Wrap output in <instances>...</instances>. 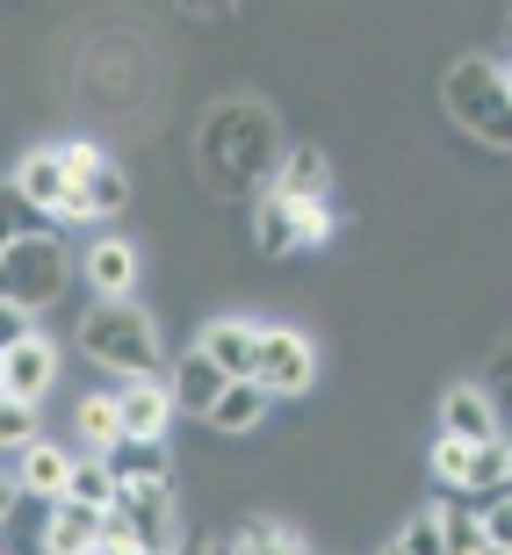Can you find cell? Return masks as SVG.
Returning <instances> with one entry per match:
<instances>
[{
	"mask_svg": "<svg viewBox=\"0 0 512 555\" xmlns=\"http://www.w3.org/2000/svg\"><path fill=\"white\" fill-rule=\"evenodd\" d=\"M73 426H80V448L108 454L116 440H124V412H116V390H87L80 404H73Z\"/></svg>",
	"mask_w": 512,
	"mask_h": 555,
	"instance_id": "19",
	"label": "cell"
},
{
	"mask_svg": "<svg viewBox=\"0 0 512 555\" xmlns=\"http://www.w3.org/2000/svg\"><path fill=\"white\" fill-rule=\"evenodd\" d=\"M59 513H51V527H43V548L51 555H94L102 548V513L94 505H73V498H51Z\"/></svg>",
	"mask_w": 512,
	"mask_h": 555,
	"instance_id": "16",
	"label": "cell"
},
{
	"mask_svg": "<svg viewBox=\"0 0 512 555\" xmlns=\"http://www.w3.org/2000/svg\"><path fill=\"white\" fill-rule=\"evenodd\" d=\"M116 491H124L116 462L87 448V454H73V469H65V491H59V498H73V505H94V513H108V505H116Z\"/></svg>",
	"mask_w": 512,
	"mask_h": 555,
	"instance_id": "17",
	"label": "cell"
},
{
	"mask_svg": "<svg viewBox=\"0 0 512 555\" xmlns=\"http://www.w3.org/2000/svg\"><path fill=\"white\" fill-rule=\"evenodd\" d=\"M253 375H260L267 397H310V383H318V347H310V332H296V325H260Z\"/></svg>",
	"mask_w": 512,
	"mask_h": 555,
	"instance_id": "6",
	"label": "cell"
},
{
	"mask_svg": "<svg viewBox=\"0 0 512 555\" xmlns=\"http://www.w3.org/2000/svg\"><path fill=\"white\" fill-rule=\"evenodd\" d=\"M231 548H239V555H304V534H296V527H282V519H253Z\"/></svg>",
	"mask_w": 512,
	"mask_h": 555,
	"instance_id": "25",
	"label": "cell"
},
{
	"mask_svg": "<svg viewBox=\"0 0 512 555\" xmlns=\"http://www.w3.org/2000/svg\"><path fill=\"white\" fill-rule=\"evenodd\" d=\"M267 404H274V397L260 390V375H231L225 390H217V404L203 412V426H209V433H231V440H239V433H253V426L267 418Z\"/></svg>",
	"mask_w": 512,
	"mask_h": 555,
	"instance_id": "13",
	"label": "cell"
},
{
	"mask_svg": "<svg viewBox=\"0 0 512 555\" xmlns=\"http://www.w3.org/2000/svg\"><path fill=\"white\" fill-rule=\"evenodd\" d=\"M29 224H37V209L22 203V188H15V181H0V246H8L15 231H29Z\"/></svg>",
	"mask_w": 512,
	"mask_h": 555,
	"instance_id": "29",
	"label": "cell"
},
{
	"mask_svg": "<svg viewBox=\"0 0 512 555\" xmlns=\"http://www.w3.org/2000/svg\"><path fill=\"white\" fill-rule=\"evenodd\" d=\"M8 181L22 188V203L37 209V217H59V203H65V188H73V173H65L59 144H43V152H22V166L8 173Z\"/></svg>",
	"mask_w": 512,
	"mask_h": 555,
	"instance_id": "11",
	"label": "cell"
},
{
	"mask_svg": "<svg viewBox=\"0 0 512 555\" xmlns=\"http://www.w3.org/2000/svg\"><path fill=\"white\" fill-rule=\"evenodd\" d=\"M433 476H440L448 491H470V476H476V440H455V433H440V440H433Z\"/></svg>",
	"mask_w": 512,
	"mask_h": 555,
	"instance_id": "24",
	"label": "cell"
},
{
	"mask_svg": "<svg viewBox=\"0 0 512 555\" xmlns=\"http://www.w3.org/2000/svg\"><path fill=\"white\" fill-rule=\"evenodd\" d=\"M448 513L455 505H426V513H411L397 534H389V548L397 555H440L448 548Z\"/></svg>",
	"mask_w": 512,
	"mask_h": 555,
	"instance_id": "21",
	"label": "cell"
},
{
	"mask_svg": "<svg viewBox=\"0 0 512 555\" xmlns=\"http://www.w3.org/2000/svg\"><path fill=\"white\" fill-rule=\"evenodd\" d=\"M0 390H8V383H0Z\"/></svg>",
	"mask_w": 512,
	"mask_h": 555,
	"instance_id": "38",
	"label": "cell"
},
{
	"mask_svg": "<svg viewBox=\"0 0 512 555\" xmlns=\"http://www.w3.org/2000/svg\"><path fill=\"white\" fill-rule=\"evenodd\" d=\"M484 541H491V555H512V483H498V491H484Z\"/></svg>",
	"mask_w": 512,
	"mask_h": 555,
	"instance_id": "27",
	"label": "cell"
},
{
	"mask_svg": "<svg viewBox=\"0 0 512 555\" xmlns=\"http://www.w3.org/2000/svg\"><path fill=\"white\" fill-rule=\"evenodd\" d=\"M505 483H512V433H505Z\"/></svg>",
	"mask_w": 512,
	"mask_h": 555,
	"instance_id": "36",
	"label": "cell"
},
{
	"mask_svg": "<svg viewBox=\"0 0 512 555\" xmlns=\"http://www.w3.org/2000/svg\"><path fill=\"white\" fill-rule=\"evenodd\" d=\"M225 383H231V375L217 369L203 347H188V353H174V383H166V390H174V412H181V418H203Z\"/></svg>",
	"mask_w": 512,
	"mask_h": 555,
	"instance_id": "12",
	"label": "cell"
},
{
	"mask_svg": "<svg viewBox=\"0 0 512 555\" xmlns=\"http://www.w3.org/2000/svg\"><path fill=\"white\" fill-rule=\"evenodd\" d=\"M80 274H87V288H94V296H138L144 253L130 246V238H94V246H87V260H80Z\"/></svg>",
	"mask_w": 512,
	"mask_h": 555,
	"instance_id": "10",
	"label": "cell"
},
{
	"mask_svg": "<svg viewBox=\"0 0 512 555\" xmlns=\"http://www.w3.org/2000/svg\"><path fill=\"white\" fill-rule=\"evenodd\" d=\"M448 548H455V555H491V541H484V519H476V513H448Z\"/></svg>",
	"mask_w": 512,
	"mask_h": 555,
	"instance_id": "30",
	"label": "cell"
},
{
	"mask_svg": "<svg viewBox=\"0 0 512 555\" xmlns=\"http://www.w3.org/2000/svg\"><path fill=\"white\" fill-rule=\"evenodd\" d=\"M332 238V203L325 195H296V253H318Z\"/></svg>",
	"mask_w": 512,
	"mask_h": 555,
	"instance_id": "26",
	"label": "cell"
},
{
	"mask_svg": "<svg viewBox=\"0 0 512 555\" xmlns=\"http://www.w3.org/2000/svg\"><path fill=\"white\" fill-rule=\"evenodd\" d=\"M188 15H231V8H246V0H181Z\"/></svg>",
	"mask_w": 512,
	"mask_h": 555,
	"instance_id": "34",
	"label": "cell"
},
{
	"mask_svg": "<svg viewBox=\"0 0 512 555\" xmlns=\"http://www.w3.org/2000/svg\"><path fill=\"white\" fill-rule=\"evenodd\" d=\"M0 383H8V397H37L59 383V347L43 339V332H22L15 347H0Z\"/></svg>",
	"mask_w": 512,
	"mask_h": 555,
	"instance_id": "8",
	"label": "cell"
},
{
	"mask_svg": "<svg viewBox=\"0 0 512 555\" xmlns=\"http://www.w3.org/2000/svg\"><path fill=\"white\" fill-rule=\"evenodd\" d=\"M22 332H37V310H22V304H8V296H0V347H15Z\"/></svg>",
	"mask_w": 512,
	"mask_h": 555,
	"instance_id": "32",
	"label": "cell"
},
{
	"mask_svg": "<svg viewBox=\"0 0 512 555\" xmlns=\"http://www.w3.org/2000/svg\"><path fill=\"white\" fill-rule=\"evenodd\" d=\"M498 483H505V433H498V440H476V476H470V498L498 491Z\"/></svg>",
	"mask_w": 512,
	"mask_h": 555,
	"instance_id": "28",
	"label": "cell"
},
{
	"mask_svg": "<svg viewBox=\"0 0 512 555\" xmlns=\"http://www.w3.org/2000/svg\"><path fill=\"white\" fill-rule=\"evenodd\" d=\"M15 462H22V469H15L22 498H59V491H65V469H73V454H65L59 440H43V433L15 454Z\"/></svg>",
	"mask_w": 512,
	"mask_h": 555,
	"instance_id": "18",
	"label": "cell"
},
{
	"mask_svg": "<svg viewBox=\"0 0 512 555\" xmlns=\"http://www.w3.org/2000/svg\"><path fill=\"white\" fill-rule=\"evenodd\" d=\"M440 108H448V124H462L476 144H491V152H512V94H505V73L491 59H455L440 73Z\"/></svg>",
	"mask_w": 512,
	"mask_h": 555,
	"instance_id": "4",
	"label": "cell"
},
{
	"mask_svg": "<svg viewBox=\"0 0 512 555\" xmlns=\"http://www.w3.org/2000/svg\"><path fill=\"white\" fill-rule=\"evenodd\" d=\"M108 462H116V476H124V483L166 476V440H116V448H108Z\"/></svg>",
	"mask_w": 512,
	"mask_h": 555,
	"instance_id": "23",
	"label": "cell"
},
{
	"mask_svg": "<svg viewBox=\"0 0 512 555\" xmlns=\"http://www.w3.org/2000/svg\"><path fill=\"white\" fill-rule=\"evenodd\" d=\"M282 159V124L274 108L253 102V94H231L203 116V138H195V166L217 195H253V188L274 173Z\"/></svg>",
	"mask_w": 512,
	"mask_h": 555,
	"instance_id": "1",
	"label": "cell"
},
{
	"mask_svg": "<svg viewBox=\"0 0 512 555\" xmlns=\"http://www.w3.org/2000/svg\"><path fill=\"white\" fill-rule=\"evenodd\" d=\"M59 159H65V173L80 181V173H94V166H102L108 152H102V144H94V138H73V144H59Z\"/></svg>",
	"mask_w": 512,
	"mask_h": 555,
	"instance_id": "31",
	"label": "cell"
},
{
	"mask_svg": "<svg viewBox=\"0 0 512 555\" xmlns=\"http://www.w3.org/2000/svg\"><path fill=\"white\" fill-rule=\"evenodd\" d=\"M195 347H203L225 375H253V347H260V325H253V318H209V325L195 332Z\"/></svg>",
	"mask_w": 512,
	"mask_h": 555,
	"instance_id": "15",
	"label": "cell"
},
{
	"mask_svg": "<svg viewBox=\"0 0 512 555\" xmlns=\"http://www.w3.org/2000/svg\"><path fill=\"white\" fill-rule=\"evenodd\" d=\"M253 246L260 253H274V260H282V253H296V195H289V188H253Z\"/></svg>",
	"mask_w": 512,
	"mask_h": 555,
	"instance_id": "14",
	"label": "cell"
},
{
	"mask_svg": "<svg viewBox=\"0 0 512 555\" xmlns=\"http://www.w3.org/2000/svg\"><path fill=\"white\" fill-rule=\"evenodd\" d=\"M484 390H491L498 404H505V412H512V353H498V375H491V383H484Z\"/></svg>",
	"mask_w": 512,
	"mask_h": 555,
	"instance_id": "33",
	"label": "cell"
},
{
	"mask_svg": "<svg viewBox=\"0 0 512 555\" xmlns=\"http://www.w3.org/2000/svg\"><path fill=\"white\" fill-rule=\"evenodd\" d=\"M65 282H73V253H65L51 217H37L29 231H15V238L0 246V296H8V304L51 310L65 296Z\"/></svg>",
	"mask_w": 512,
	"mask_h": 555,
	"instance_id": "3",
	"label": "cell"
},
{
	"mask_svg": "<svg viewBox=\"0 0 512 555\" xmlns=\"http://www.w3.org/2000/svg\"><path fill=\"white\" fill-rule=\"evenodd\" d=\"M498 73H505V94H512V59H505V65H498Z\"/></svg>",
	"mask_w": 512,
	"mask_h": 555,
	"instance_id": "37",
	"label": "cell"
},
{
	"mask_svg": "<svg viewBox=\"0 0 512 555\" xmlns=\"http://www.w3.org/2000/svg\"><path fill=\"white\" fill-rule=\"evenodd\" d=\"M174 541V498H166V476H144L124 483L116 505L102 513V548L108 555H152Z\"/></svg>",
	"mask_w": 512,
	"mask_h": 555,
	"instance_id": "5",
	"label": "cell"
},
{
	"mask_svg": "<svg viewBox=\"0 0 512 555\" xmlns=\"http://www.w3.org/2000/svg\"><path fill=\"white\" fill-rule=\"evenodd\" d=\"M80 353L108 375H159L166 361V339H159V318L130 296H94V310L80 318Z\"/></svg>",
	"mask_w": 512,
	"mask_h": 555,
	"instance_id": "2",
	"label": "cell"
},
{
	"mask_svg": "<svg viewBox=\"0 0 512 555\" xmlns=\"http://www.w3.org/2000/svg\"><path fill=\"white\" fill-rule=\"evenodd\" d=\"M37 433H43L37 397H8V390H0V454H22Z\"/></svg>",
	"mask_w": 512,
	"mask_h": 555,
	"instance_id": "22",
	"label": "cell"
},
{
	"mask_svg": "<svg viewBox=\"0 0 512 555\" xmlns=\"http://www.w3.org/2000/svg\"><path fill=\"white\" fill-rule=\"evenodd\" d=\"M116 412H124V440H166L174 426V390H166L159 375H124V390H116Z\"/></svg>",
	"mask_w": 512,
	"mask_h": 555,
	"instance_id": "7",
	"label": "cell"
},
{
	"mask_svg": "<svg viewBox=\"0 0 512 555\" xmlns=\"http://www.w3.org/2000/svg\"><path fill=\"white\" fill-rule=\"evenodd\" d=\"M267 181L289 188V195H325L332 166H325V152H318V144H289L282 159H274V173H267Z\"/></svg>",
	"mask_w": 512,
	"mask_h": 555,
	"instance_id": "20",
	"label": "cell"
},
{
	"mask_svg": "<svg viewBox=\"0 0 512 555\" xmlns=\"http://www.w3.org/2000/svg\"><path fill=\"white\" fill-rule=\"evenodd\" d=\"M15 498H22V483H15V469H0V519L15 513Z\"/></svg>",
	"mask_w": 512,
	"mask_h": 555,
	"instance_id": "35",
	"label": "cell"
},
{
	"mask_svg": "<svg viewBox=\"0 0 512 555\" xmlns=\"http://www.w3.org/2000/svg\"><path fill=\"white\" fill-rule=\"evenodd\" d=\"M440 433H455V440H498V433H505V412H498V397L484 390V383H455V390L440 397Z\"/></svg>",
	"mask_w": 512,
	"mask_h": 555,
	"instance_id": "9",
	"label": "cell"
}]
</instances>
